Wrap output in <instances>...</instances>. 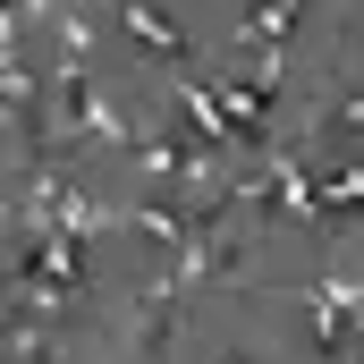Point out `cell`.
<instances>
[{
    "label": "cell",
    "instance_id": "cell-1",
    "mask_svg": "<svg viewBox=\"0 0 364 364\" xmlns=\"http://www.w3.org/2000/svg\"><path fill=\"white\" fill-rule=\"evenodd\" d=\"M119 17H127V34H136V43H144L153 60H186V51H195V43H186V34L170 26V17H161V9H153V0H127Z\"/></svg>",
    "mask_w": 364,
    "mask_h": 364
}]
</instances>
